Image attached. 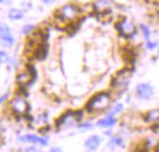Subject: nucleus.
Wrapping results in <instances>:
<instances>
[{
	"label": "nucleus",
	"mask_w": 159,
	"mask_h": 152,
	"mask_svg": "<svg viewBox=\"0 0 159 152\" xmlns=\"http://www.w3.org/2000/svg\"><path fill=\"white\" fill-rule=\"evenodd\" d=\"M146 121L148 122H154L156 120H159V109H155V111H152L147 114L146 116Z\"/></svg>",
	"instance_id": "obj_15"
},
{
	"label": "nucleus",
	"mask_w": 159,
	"mask_h": 152,
	"mask_svg": "<svg viewBox=\"0 0 159 152\" xmlns=\"http://www.w3.org/2000/svg\"><path fill=\"white\" fill-rule=\"evenodd\" d=\"M0 56H1V62H6L8 60V55H7L4 51H1L0 53Z\"/></svg>",
	"instance_id": "obj_19"
},
{
	"label": "nucleus",
	"mask_w": 159,
	"mask_h": 152,
	"mask_svg": "<svg viewBox=\"0 0 159 152\" xmlns=\"http://www.w3.org/2000/svg\"><path fill=\"white\" fill-rule=\"evenodd\" d=\"M110 95L106 92H101L96 94L95 97L88 101L86 108L88 111H103L107 107L110 103Z\"/></svg>",
	"instance_id": "obj_1"
},
{
	"label": "nucleus",
	"mask_w": 159,
	"mask_h": 152,
	"mask_svg": "<svg viewBox=\"0 0 159 152\" xmlns=\"http://www.w3.org/2000/svg\"><path fill=\"white\" fill-rule=\"evenodd\" d=\"M123 111V105L121 104H117L115 107L113 108V111L110 113V116H112V115H115V114H118V113H120V111Z\"/></svg>",
	"instance_id": "obj_16"
},
{
	"label": "nucleus",
	"mask_w": 159,
	"mask_h": 152,
	"mask_svg": "<svg viewBox=\"0 0 159 152\" xmlns=\"http://www.w3.org/2000/svg\"><path fill=\"white\" fill-rule=\"evenodd\" d=\"M116 28H117L118 32L124 37H129L134 32V24L131 22V20H127V18H123L121 20H119L116 25Z\"/></svg>",
	"instance_id": "obj_4"
},
{
	"label": "nucleus",
	"mask_w": 159,
	"mask_h": 152,
	"mask_svg": "<svg viewBox=\"0 0 159 152\" xmlns=\"http://www.w3.org/2000/svg\"><path fill=\"white\" fill-rule=\"evenodd\" d=\"M111 4H112L111 0H96L93 4V8L96 12L101 14V13L109 12L110 8H111Z\"/></svg>",
	"instance_id": "obj_7"
},
{
	"label": "nucleus",
	"mask_w": 159,
	"mask_h": 152,
	"mask_svg": "<svg viewBox=\"0 0 159 152\" xmlns=\"http://www.w3.org/2000/svg\"><path fill=\"white\" fill-rule=\"evenodd\" d=\"M157 54H158V56H159V50H158V51H157Z\"/></svg>",
	"instance_id": "obj_24"
},
{
	"label": "nucleus",
	"mask_w": 159,
	"mask_h": 152,
	"mask_svg": "<svg viewBox=\"0 0 159 152\" xmlns=\"http://www.w3.org/2000/svg\"><path fill=\"white\" fill-rule=\"evenodd\" d=\"M131 76V71L127 69H124L119 71L116 76L114 77L113 81H112V87L116 89H124L127 86L128 81Z\"/></svg>",
	"instance_id": "obj_3"
},
{
	"label": "nucleus",
	"mask_w": 159,
	"mask_h": 152,
	"mask_svg": "<svg viewBox=\"0 0 159 152\" xmlns=\"http://www.w3.org/2000/svg\"><path fill=\"white\" fill-rule=\"evenodd\" d=\"M141 29L144 31V36H145V38H146V39H148L149 33H151V32H149V29H148V28H147L146 26H144V25H141Z\"/></svg>",
	"instance_id": "obj_18"
},
{
	"label": "nucleus",
	"mask_w": 159,
	"mask_h": 152,
	"mask_svg": "<svg viewBox=\"0 0 159 152\" xmlns=\"http://www.w3.org/2000/svg\"><path fill=\"white\" fill-rule=\"evenodd\" d=\"M0 1H1V2H3V0H0Z\"/></svg>",
	"instance_id": "obj_25"
},
{
	"label": "nucleus",
	"mask_w": 159,
	"mask_h": 152,
	"mask_svg": "<svg viewBox=\"0 0 159 152\" xmlns=\"http://www.w3.org/2000/svg\"><path fill=\"white\" fill-rule=\"evenodd\" d=\"M137 93L141 99H148L153 95V88L147 84H140L137 87Z\"/></svg>",
	"instance_id": "obj_8"
},
{
	"label": "nucleus",
	"mask_w": 159,
	"mask_h": 152,
	"mask_svg": "<svg viewBox=\"0 0 159 152\" xmlns=\"http://www.w3.org/2000/svg\"><path fill=\"white\" fill-rule=\"evenodd\" d=\"M79 14H80V10L75 4L68 3V4L62 6L61 8L57 11V17L64 23L72 22V20L78 18Z\"/></svg>",
	"instance_id": "obj_2"
},
{
	"label": "nucleus",
	"mask_w": 159,
	"mask_h": 152,
	"mask_svg": "<svg viewBox=\"0 0 159 152\" xmlns=\"http://www.w3.org/2000/svg\"><path fill=\"white\" fill-rule=\"evenodd\" d=\"M0 32H1V40H2V44L4 46H12L14 44V38L11 34V31L9 29V27L6 24H2L1 28H0Z\"/></svg>",
	"instance_id": "obj_6"
},
{
	"label": "nucleus",
	"mask_w": 159,
	"mask_h": 152,
	"mask_svg": "<svg viewBox=\"0 0 159 152\" xmlns=\"http://www.w3.org/2000/svg\"><path fill=\"white\" fill-rule=\"evenodd\" d=\"M27 151H28V152H38V151L36 150V149H34V148H31V149H28Z\"/></svg>",
	"instance_id": "obj_23"
},
{
	"label": "nucleus",
	"mask_w": 159,
	"mask_h": 152,
	"mask_svg": "<svg viewBox=\"0 0 159 152\" xmlns=\"http://www.w3.org/2000/svg\"><path fill=\"white\" fill-rule=\"evenodd\" d=\"M46 54H48V47H46L45 44H43V43L39 44L36 51H34V56H36V58H38V59H44L45 56H46Z\"/></svg>",
	"instance_id": "obj_12"
},
{
	"label": "nucleus",
	"mask_w": 159,
	"mask_h": 152,
	"mask_svg": "<svg viewBox=\"0 0 159 152\" xmlns=\"http://www.w3.org/2000/svg\"><path fill=\"white\" fill-rule=\"evenodd\" d=\"M32 29H34V26L32 25H26V26L23 27L22 31H23V33L27 34V33H30V31H31Z\"/></svg>",
	"instance_id": "obj_17"
},
{
	"label": "nucleus",
	"mask_w": 159,
	"mask_h": 152,
	"mask_svg": "<svg viewBox=\"0 0 159 152\" xmlns=\"http://www.w3.org/2000/svg\"><path fill=\"white\" fill-rule=\"evenodd\" d=\"M11 105H12V109L14 113L17 115H22V116L27 114L28 108H29L27 102L25 101L22 97H16L15 99H13L12 104Z\"/></svg>",
	"instance_id": "obj_5"
},
{
	"label": "nucleus",
	"mask_w": 159,
	"mask_h": 152,
	"mask_svg": "<svg viewBox=\"0 0 159 152\" xmlns=\"http://www.w3.org/2000/svg\"><path fill=\"white\" fill-rule=\"evenodd\" d=\"M20 140L22 141H28V142H34V144H41L42 146L46 145L48 140L41 138L39 136H36V135H24V136L20 137Z\"/></svg>",
	"instance_id": "obj_11"
},
{
	"label": "nucleus",
	"mask_w": 159,
	"mask_h": 152,
	"mask_svg": "<svg viewBox=\"0 0 159 152\" xmlns=\"http://www.w3.org/2000/svg\"><path fill=\"white\" fill-rule=\"evenodd\" d=\"M34 75H36V73H32L31 74V72H23V73H20V74H18V76H17V78H16V81H17L20 85H22V86H24V85H28V84L31 81V77L32 78H34Z\"/></svg>",
	"instance_id": "obj_9"
},
{
	"label": "nucleus",
	"mask_w": 159,
	"mask_h": 152,
	"mask_svg": "<svg viewBox=\"0 0 159 152\" xmlns=\"http://www.w3.org/2000/svg\"><path fill=\"white\" fill-rule=\"evenodd\" d=\"M43 1V3H45V4H52L55 0H42Z\"/></svg>",
	"instance_id": "obj_21"
},
{
	"label": "nucleus",
	"mask_w": 159,
	"mask_h": 152,
	"mask_svg": "<svg viewBox=\"0 0 159 152\" xmlns=\"http://www.w3.org/2000/svg\"><path fill=\"white\" fill-rule=\"evenodd\" d=\"M100 144H101V138L97 135H93L85 141V147L88 150H96L100 146Z\"/></svg>",
	"instance_id": "obj_10"
},
{
	"label": "nucleus",
	"mask_w": 159,
	"mask_h": 152,
	"mask_svg": "<svg viewBox=\"0 0 159 152\" xmlns=\"http://www.w3.org/2000/svg\"><path fill=\"white\" fill-rule=\"evenodd\" d=\"M24 17V13L23 11L18 10V9H11L9 11V18L12 20H22Z\"/></svg>",
	"instance_id": "obj_13"
},
{
	"label": "nucleus",
	"mask_w": 159,
	"mask_h": 152,
	"mask_svg": "<svg viewBox=\"0 0 159 152\" xmlns=\"http://www.w3.org/2000/svg\"><path fill=\"white\" fill-rule=\"evenodd\" d=\"M50 152H61V150H60L59 148H56V147H55V148H52V149H51V151H50Z\"/></svg>",
	"instance_id": "obj_22"
},
{
	"label": "nucleus",
	"mask_w": 159,
	"mask_h": 152,
	"mask_svg": "<svg viewBox=\"0 0 159 152\" xmlns=\"http://www.w3.org/2000/svg\"><path fill=\"white\" fill-rule=\"evenodd\" d=\"M156 45H157V44H156V43H151V42H148V43H147V47L151 48V50H152V48L155 47Z\"/></svg>",
	"instance_id": "obj_20"
},
{
	"label": "nucleus",
	"mask_w": 159,
	"mask_h": 152,
	"mask_svg": "<svg viewBox=\"0 0 159 152\" xmlns=\"http://www.w3.org/2000/svg\"><path fill=\"white\" fill-rule=\"evenodd\" d=\"M115 122H116V120L113 117H107V118L98 121L97 124L100 125V127H112V125L115 124Z\"/></svg>",
	"instance_id": "obj_14"
}]
</instances>
